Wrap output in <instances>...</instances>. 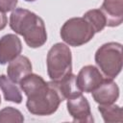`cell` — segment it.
<instances>
[{
	"mask_svg": "<svg viewBox=\"0 0 123 123\" xmlns=\"http://www.w3.org/2000/svg\"><path fill=\"white\" fill-rule=\"evenodd\" d=\"M0 104H1V96H0Z\"/></svg>",
	"mask_w": 123,
	"mask_h": 123,
	"instance_id": "20",
	"label": "cell"
},
{
	"mask_svg": "<svg viewBox=\"0 0 123 123\" xmlns=\"http://www.w3.org/2000/svg\"><path fill=\"white\" fill-rule=\"evenodd\" d=\"M66 108L74 122L92 123L94 121L89 102L83 94L66 99Z\"/></svg>",
	"mask_w": 123,
	"mask_h": 123,
	"instance_id": "6",
	"label": "cell"
},
{
	"mask_svg": "<svg viewBox=\"0 0 123 123\" xmlns=\"http://www.w3.org/2000/svg\"><path fill=\"white\" fill-rule=\"evenodd\" d=\"M25 1H27V2H34V1H36V0H25Z\"/></svg>",
	"mask_w": 123,
	"mask_h": 123,
	"instance_id": "19",
	"label": "cell"
},
{
	"mask_svg": "<svg viewBox=\"0 0 123 123\" xmlns=\"http://www.w3.org/2000/svg\"><path fill=\"white\" fill-rule=\"evenodd\" d=\"M100 10L106 18V26L117 27L123 22V0H103Z\"/></svg>",
	"mask_w": 123,
	"mask_h": 123,
	"instance_id": "10",
	"label": "cell"
},
{
	"mask_svg": "<svg viewBox=\"0 0 123 123\" xmlns=\"http://www.w3.org/2000/svg\"><path fill=\"white\" fill-rule=\"evenodd\" d=\"M91 94L93 100L99 105L112 104L115 103L119 97V87L112 79L105 78Z\"/></svg>",
	"mask_w": 123,
	"mask_h": 123,
	"instance_id": "9",
	"label": "cell"
},
{
	"mask_svg": "<svg viewBox=\"0 0 123 123\" xmlns=\"http://www.w3.org/2000/svg\"><path fill=\"white\" fill-rule=\"evenodd\" d=\"M0 89L2 90L7 102H12L15 104H20L22 102V94L19 87L8 76L3 74L0 75Z\"/></svg>",
	"mask_w": 123,
	"mask_h": 123,
	"instance_id": "12",
	"label": "cell"
},
{
	"mask_svg": "<svg viewBox=\"0 0 123 123\" xmlns=\"http://www.w3.org/2000/svg\"><path fill=\"white\" fill-rule=\"evenodd\" d=\"M9 24L15 34L23 37L25 43L31 48H39L47 41L43 19L27 9H14L10 15Z\"/></svg>",
	"mask_w": 123,
	"mask_h": 123,
	"instance_id": "2",
	"label": "cell"
},
{
	"mask_svg": "<svg viewBox=\"0 0 123 123\" xmlns=\"http://www.w3.org/2000/svg\"><path fill=\"white\" fill-rule=\"evenodd\" d=\"M18 0H0V12H8L13 11L16 8Z\"/></svg>",
	"mask_w": 123,
	"mask_h": 123,
	"instance_id": "17",
	"label": "cell"
},
{
	"mask_svg": "<svg viewBox=\"0 0 123 123\" xmlns=\"http://www.w3.org/2000/svg\"><path fill=\"white\" fill-rule=\"evenodd\" d=\"M54 82L64 100L75 97V96L83 93L77 86L76 75L73 73L68 74L66 77H64L63 79H62L60 81H54Z\"/></svg>",
	"mask_w": 123,
	"mask_h": 123,
	"instance_id": "13",
	"label": "cell"
},
{
	"mask_svg": "<svg viewBox=\"0 0 123 123\" xmlns=\"http://www.w3.org/2000/svg\"><path fill=\"white\" fill-rule=\"evenodd\" d=\"M95 34L93 27L84 17L69 18L63 23L60 31L62 39L73 47L87 43L93 38Z\"/></svg>",
	"mask_w": 123,
	"mask_h": 123,
	"instance_id": "5",
	"label": "cell"
},
{
	"mask_svg": "<svg viewBox=\"0 0 123 123\" xmlns=\"http://www.w3.org/2000/svg\"><path fill=\"white\" fill-rule=\"evenodd\" d=\"M105 77L98 67L88 64L81 68L76 75V83L82 92L90 93L104 81Z\"/></svg>",
	"mask_w": 123,
	"mask_h": 123,
	"instance_id": "7",
	"label": "cell"
},
{
	"mask_svg": "<svg viewBox=\"0 0 123 123\" xmlns=\"http://www.w3.org/2000/svg\"><path fill=\"white\" fill-rule=\"evenodd\" d=\"M47 74L51 81H60L72 73V54L70 48L62 42L55 43L46 57Z\"/></svg>",
	"mask_w": 123,
	"mask_h": 123,
	"instance_id": "4",
	"label": "cell"
},
{
	"mask_svg": "<svg viewBox=\"0 0 123 123\" xmlns=\"http://www.w3.org/2000/svg\"><path fill=\"white\" fill-rule=\"evenodd\" d=\"M22 43L14 34H7L0 38V64L4 65L21 54Z\"/></svg>",
	"mask_w": 123,
	"mask_h": 123,
	"instance_id": "8",
	"label": "cell"
},
{
	"mask_svg": "<svg viewBox=\"0 0 123 123\" xmlns=\"http://www.w3.org/2000/svg\"><path fill=\"white\" fill-rule=\"evenodd\" d=\"M24 121V116L22 112L12 107H5L0 111V123L6 122H15L21 123Z\"/></svg>",
	"mask_w": 123,
	"mask_h": 123,
	"instance_id": "16",
	"label": "cell"
},
{
	"mask_svg": "<svg viewBox=\"0 0 123 123\" xmlns=\"http://www.w3.org/2000/svg\"><path fill=\"white\" fill-rule=\"evenodd\" d=\"M94 60L105 78H116L122 69V44L114 41L102 44L95 52Z\"/></svg>",
	"mask_w": 123,
	"mask_h": 123,
	"instance_id": "3",
	"label": "cell"
},
{
	"mask_svg": "<svg viewBox=\"0 0 123 123\" xmlns=\"http://www.w3.org/2000/svg\"><path fill=\"white\" fill-rule=\"evenodd\" d=\"M19 86L27 96L26 108L34 115H51L64 101L54 81L46 82L35 73L25 76L19 82Z\"/></svg>",
	"mask_w": 123,
	"mask_h": 123,
	"instance_id": "1",
	"label": "cell"
},
{
	"mask_svg": "<svg viewBox=\"0 0 123 123\" xmlns=\"http://www.w3.org/2000/svg\"><path fill=\"white\" fill-rule=\"evenodd\" d=\"M32 62L29 58L19 55L9 62L7 67V74L12 82L19 84V82L25 76L32 73Z\"/></svg>",
	"mask_w": 123,
	"mask_h": 123,
	"instance_id": "11",
	"label": "cell"
},
{
	"mask_svg": "<svg viewBox=\"0 0 123 123\" xmlns=\"http://www.w3.org/2000/svg\"><path fill=\"white\" fill-rule=\"evenodd\" d=\"M83 17L90 23L95 33H100L106 27V18L100 9L88 10L86 12H85Z\"/></svg>",
	"mask_w": 123,
	"mask_h": 123,
	"instance_id": "15",
	"label": "cell"
},
{
	"mask_svg": "<svg viewBox=\"0 0 123 123\" xmlns=\"http://www.w3.org/2000/svg\"><path fill=\"white\" fill-rule=\"evenodd\" d=\"M98 111L101 113L103 120L106 123H122L123 122V114L122 108L118 105L107 104V105H99Z\"/></svg>",
	"mask_w": 123,
	"mask_h": 123,
	"instance_id": "14",
	"label": "cell"
},
{
	"mask_svg": "<svg viewBox=\"0 0 123 123\" xmlns=\"http://www.w3.org/2000/svg\"><path fill=\"white\" fill-rule=\"evenodd\" d=\"M8 24V18L7 15L4 12H0V31H2L3 29H5V27Z\"/></svg>",
	"mask_w": 123,
	"mask_h": 123,
	"instance_id": "18",
	"label": "cell"
}]
</instances>
